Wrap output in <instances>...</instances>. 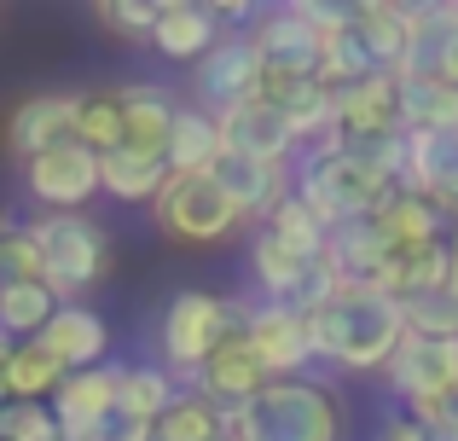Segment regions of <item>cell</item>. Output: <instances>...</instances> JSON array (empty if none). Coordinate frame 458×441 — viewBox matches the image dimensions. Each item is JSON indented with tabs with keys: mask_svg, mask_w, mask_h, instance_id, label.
I'll list each match as a JSON object with an SVG mask.
<instances>
[{
	"mask_svg": "<svg viewBox=\"0 0 458 441\" xmlns=\"http://www.w3.org/2000/svg\"><path fill=\"white\" fill-rule=\"evenodd\" d=\"M308 331H313V354L336 372H389L401 343L412 337V319L394 296L348 284L319 314H308Z\"/></svg>",
	"mask_w": 458,
	"mask_h": 441,
	"instance_id": "1",
	"label": "cell"
},
{
	"mask_svg": "<svg viewBox=\"0 0 458 441\" xmlns=\"http://www.w3.org/2000/svg\"><path fill=\"white\" fill-rule=\"evenodd\" d=\"M244 441H343V395L319 377H279L238 412Z\"/></svg>",
	"mask_w": 458,
	"mask_h": 441,
	"instance_id": "2",
	"label": "cell"
},
{
	"mask_svg": "<svg viewBox=\"0 0 458 441\" xmlns=\"http://www.w3.org/2000/svg\"><path fill=\"white\" fill-rule=\"evenodd\" d=\"M250 302H233V296L215 291H180L174 302L163 308V326H157V349H163V366L174 377H198L226 343L244 331Z\"/></svg>",
	"mask_w": 458,
	"mask_h": 441,
	"instance_id": "3",
	"label": "cell"
},
{
	"mask_svg": "<svg viewBox=\"0 0 458 441\" xmlns=\"http://www.w3.org/2000/svg\"><path fill=\"white\" fill-rule=\"evenodd\" d=\"M296 198L319 216L325 226H348V221H371L383 204L394 198V181L377 169H366L348 151H325L313 146L296 163Z\"/></svg>",
	"mask_w": 458,
	"mask_h": 441,
	"instance_id": "4",
	"label": "cell"
},
{
	"mask_svg": "<svg viewBox=\"0 0 458 441\" xmlns=\"http://www.w3.org/2000/svg\"><path fill=\"white\" fill-rule=\"evenodd\" d=\"M354 23V6H319V0H302V6H273L256 18L250 41H256L267 76H319L331 41Z\"/></svg>",
	"mask_w": 458,
	"mask_h": 441,
	"instance_id": "5",
	"label": "cell"
},
{
	"mask_svg": "<svg viewBox=\"0 0 458 441\" xmlns=\"http://www.w3.org/2000/svg\"><path fill=\"white\" fill-rule=\"evenodd\" d=\"M35 244L47 261V284H53L64 302H76L93 279H105L111 267V238L93 216H35L30 221Z\"/></svg>",
	"mask_w": 458,
	"mask_h": 441,
	"instance_id": "6",
	"label": "cell"
},
{
	"mask_svg": "<svg viewBox=\"0 0 458 441\" xmlns=\"http://www.w3.org/2000/svg\"><path fill=\"white\" fill-rule=\"evenodd\" d=\"M157 226H163L174 244H191V250H209V244H226V238L244 226L238 204L221 192L215 174H174L163 186V198L151 204Z\"/></svg>",
	"mask_w": 458,
	"mask_h": 441,
	"instance_id": "7",
	"label": "cell"
},
{
	"mask_svg": "<svg viewBox=\"0 0 458 441\" xmlns=\"http://www.w3.org/2000/svg\"><path fill=\"white\" fill-rule=\"evenodd\" d=\"M23 192L41 216H81L93 198L105 192V157L88 146H53L41 157L23 163Z\"/></svg>",
	"mask_w": 458,
	"mask_h": 441,
	"instance_id": "8",
	"label": "cell"
},
{
	"mask_svg": "<svg viewBox=\"0 0 458 441\" xmlns=\"http://www.w3.org/2000/svg\"><path fill=\"white\" fill-rule=\"evenodd\" d=\"M261 88H267V64H261L250 30H226V41L215 47L198 70H191V93H198V105H203V111H215V116H226V111H238V105L261 99Z\"/></svg>",
	"mask_w": 458,
	"mask_h": 441,
	"instance_id": "9",
	"label": "cell"
},
{
	"mask_svg": "<svg viewBox=\"0 0 458 441\" xmlns=\"http://www.w3.org/2000/svg\"><path fill=\"white\" fill-rule=\"evenodd\" d=\"M244 337H250V349L261 354V366L273 372V384H279V377H308V366L319 360V354H313L308 314H296V308H284V302H250Z\"/></svg>",
	"mask_w": 458,
	"mask_h": 441,
	"instance_id": "10",
	"label": "cell"
},
{
	"mask_svg": "<svg viewBox=\"0 0 458 441\" xmlns=\"http://www.w3.org/2000/svg\"><path fill=\"white\" fill-rule=\"evenodd\" d=\"M389 389L406 401V412H424V407H436L441 395L458 384V343H441V337H406L401 343V354L389 360Z\"/></svg>",
	"mask_w": 458,
	"mask_h": 441,
	"instance_id": "11",
	"label": "cell"
},
{
	"mask_svg": "<svg viewBox=\"0 0 458 441\" xmlns=\"http://www.w3.org/2000/svg\"><path fill=\"white\" fill-rule=\"evenodd\" d=\"M221 134H226V157H256V163H302V140L291 134V123L279 116L273 99H250L238 111L221 116Z\"/></svg>",
	"mask_w": 458,
	"mask_h": 441,
	"instance_id": "12",
	"label": "cell"
},
{
	"mask_svg": "<svg viewBox=\"0 0 458 441\" xmlns=\"http://www.w3.org/2000/svg\"><path fill=\"white\" fill-rule=\"evenodd\" d=\"M267 384H273V372L261 366V354L250 349V337L238 331V337L226 343V349L215 354V360L203 366V372L191 377L186 389H198L203 401H215L221 412H233V419H238V412H244V407H250V401H256Z\"/></svg>",
	"mask_w": 458,
	"mask_h": 441,
	"instance_id": "13",
	"label": "cell"
},
{
	"mask_svg": "<svg viewBox=\"0 0 458 441\" xmlns=\"http://www.w3.org/2000/svg\"><path fill=\"white\" fill-rule=\"evenodd\" d=\"M250 279H256L261 302H284L302 314V296L313 291V279H319V261L302 256V250H291L284 238H273L267 226H261L256 238H250Z\"/></svg>",
	"mask_w": 458,
	"mask_h": 441,
	"instance_id": "14",
	"label": "cell"
},
{
	"mask_svg": "<svg viewBox=\"0 0 458 441\" xmlns=\"http://www.w3.org/2000/svg\"><path fill=\"white\" fill-rule=\"evenodd\" d=\"M261 99L279 105V116L291 123V134L302 140V151H313L319 140L336 134V88L319 76H267Z\"/></svg>",
	"mask_w": 458,
	"mask_h": 441,
	"instance_id": "15",
	"label": "cell"
},
{
	"mask_svg": "<svg viewBox=\"0 0 458 441\" xmlns=\"http://www.w3.org/2000/svg\"><path fill=\"white\" fill-rule=\"evenodd\" d=\"M401 123V76L377 70V76L354 81L336 93V140H366V134H394Z\"/></svg>",
	"mask_w": 458,
	"mask_h": 441,
	"instance_id": "16",
	"label": "cell"
},
{
	"mask_svg": "<svg viewBox=\"0 0 458 441\" xmlns=\"http://www.w3.org/2000/svg\"><path fill=\"white\" fill-rule=\"evenodd\" d=\"M221 41H226V30H221V18H215V6H198V0H168L163 23H157V35H151V47L168 64H191V70Z\"/></svg>",
	"mask_w": 458,
	"mask_h": 441,
	"instance_id": "17",
	"label": "cell"
},
{
	"mask_svg": "<svg viewBox=\"0 0 458 441\" xmlns=\"http://www.w3.org/2000/svg\"><path fill=\"white\" fill-rule=\"evenodd\" d=\"M215 181H221V192L238 204V216L244 221H267L273 209L284 204V198L296 192V169H279V163H256V157H221V169H215Z\"/></svg>",
	"mask_w": 458,
	"mask_h": 441,
	"instance_id": "18",
	"label": "cell"
},
{
	"mask_svg": "<svg viewBox=\"0 0 458 441\" xmlns=\"http://www.w3.org/2000/svg\"><path fill=\"white\" fill-rule=\"evenodd\" d=\"M447 273H453V238H441V244H418V250H394L389 267L377 273V284L371 291L394 296V302H424V296H441L447 291Z\"/></svg>",
	"mask_w": 458,
	"mask_h": 441,
	"instance_id": "19",
	"label": "cell"
},
{
	"mask_svg": "<svg viewBox=\"0 0 458 441\" xmlns=\"http://www.w3.org/2000/svg\"><path fill=\"white\" fill-rule=\"evenodd\" d=\"M76 140V93H35L12 111V151L18 163L41 157L53 146H70Z\"/></svg>",
	"mask_w": 458,
	"mask_h": 441,
	"instance_id": "20",
	"label": "cell"
},
{
	"mask_svg": "<svg viewBox=\"0 0 458 441\" xmlns=\"http://www.w3.org/2000/svg\"><path fill=\"white\" fill-rule=\"evenodd\" d=\"M412 12V47H406V81H447V53L458 35V0H441V6H406Z\"/></svg>",
	"mask_w": 458,
	"mask_h": 441,
	"instance_id": "21",
	"label": "cell"
},
{
	"mask_svg": "<svg viewBox=\"0 0 458 441\" xmlns=\"http://www.w3.org/2000/svg\"><path fill=\"white\" fill-rule=\"evenodd\" d=\"M41 343L70 366V372H93V366H111V360H105V354H111V326H105L93 308H81V302H64V308H58L53 326L41 331Z\"/></svg>",
	"mask_w": 458,
	"mask_h": 441,
	"instance_id": "22",
	"label": "cell"
},
{
	"mask_svg": "<svg viewBox=\"0 0 458 441\" xmlns=\"http://www.w3.org/2000/svg\"><path fill=\"white\" fill-rule=\"evenodd\" d=\"M401 186L441 209H453L458 204V134H412Z\"/></svg>",
	"mask_w": 458,
	"mask_h": 441,
	"instance_id": "23",
	"label": "cell"
},
{
	"mask_svg": "<svg viewBox=\"0 0 458 441\" xmlns=\"http://www.w3.org/2000/svg\"><path fill=\"white\" fill-rule=\"evenodd\" d=\"M180 111H186V105H180L168 88H157V81H128V88H123L128 151L163 157V151H168V134H174V123H180Z\"/></svg>",
	"mask_w": 458,
	"mask_h": 441,
	"instance_id": "24",
	"label": "cell"
},
{
	"mask_svg": "<svg viewBox=\"0 0 458 441\" xmlns=\"http://www.w3.org/2000/svg\"><path fill=\"white\" fill-rule=\"evenodd\" d=\"M394 244L383 238L377 216L371 221H348V226H331V250H325V261L336 267V279L343 284H360V291H371L377 284V273L389 267Z\"/></svg>",
	"mask_w": 458,
	"mask_h": 441,
	"instance_id": "25",
	"label": "cell"
},
{
	"mask_svg": "<svg viewBox=\"0 0 458 441\" xmlns=\"http://www.w3.org/2000/svg\"><path fill=\"white\" fill-rule=\"evenodd\" d=\"M168 169L174 174H215L226 157V134H221V116L203 111V105H186L174 123V134H168Z\"/></svg>",
	"mask_w": 458,
	"mask_h": 441,
	"instance_id": "26",
	"label": "cell"
},
{
	"mask_svg": "<svg viewBox=\"0 0 458 441\" xmlns=\"http://www.w3.org/2000/svg\"><path fill=\"white\" fill-rule=\"evenodd\" d=\"M377 226H383V238H389L394 250L441 244V238L453 233L447 209H441V204H429V198H418V192H406V186H394V198L377 209Z\"/></svg>",
	"mask_w": 458,
	"mask_h": 441,
	"instance_id": "27",
	"label": "cell"
},
{
	"mask_svg": "<svg viewBox=\"0 0 458 441\" xmlns=\"http://www.w3.org/2000/svg\"><path fill=\"white\" fill-rule=\"evenodd\" d=\"M70 366L58 360L47 343H18V349H6V360H0V389H6L12 401H53L58 389H64Z\"/></svg>",
	"mask_w": 458,
	"mask_h": 441,
	"instance_id": "28",
	"label": "cell"
},
{
	"mask_svg": "<svg viewBox=\"0 0 458 441\" xmlns=\"http://www.w3.org/2000/svg\"><path fill=\"white\" fill-rule=\"evenodd\" d=\"M354 30H360V41H366L371 64L401 76L406 47H412V12L394 6V0H366V6H354Z\"/></svg>",
	"mask_w": 458,
	"mask_h": 441,
	"instance_id": "29",
	"label": "cell"
},
{
	"mask_svg": "<svg viewBox=\"0 0 458 441\" xmlns=\"http://www.w3.org/2000/svg\"><path fill=\"white\" fill-rule=\"evenodd\" d=\"M64 308V296L47 279H0V326L23 343H41V331L53 326V314Z\"/></svg>",
	"mask_w": 458,
	"mask_h": 441,
	"instance_id": "30",
	"label": "cell"
},
{
	"mask_svg": "<svg viewBox=\"0 0 458 441\" xmlns=\"http://www.w3.org/2000/svg\"><path fill=\"white\" fill-rule=\"evenodd\" d=\"M76 146L99 151V157H111V151L128 146L123 88H81L76 93Z\"/></svg>",
	"mask_w": 458,
	"mask_h": 441,
	"instance_id": "31",
	"label": "cell"
},
{
	"mask_svg": "<svg viewBox=\"0 0 458 441\" xmlns=\"http://www.w3.org/2000/svg\"><path fill=\"white\" fill-rule=\"evenodd\" d=\"M168 181H174L168 157H146L128 146L105 157V198H116V204H157Z\"/></svg>",
	"mask_w": 458,
	"mask_h": 441,
	"instance_id": "32",
	"label": "cell"
},
{
	"mask_svg": "<svg viewBox=\"0 0 458 441\" xmlns=\"http://www.w3.org/2000/svg\"><path fill=\"white\" fill-rule=\"evenodd\" d=\"M180 401V384L168 366H123V389H116V419L128 424H151L163 419L168 407Z\"/></svg>",
	"mask_w": 458,
	"mask_h": 441,
	"instance_id": "33",
	"label": "cell"
},
{
	"mask_svg": "<svg viewBox=\"0 0 458 441\" xmlns=\"http://www.w3.org/2000/svg\"><path fill=\"white\" fill-rule=\"evenodd\" d=\"M401 123L406 134H458V88L401 76Z\"/></svg>",
	"mask_w": 458,
	"mask_h": 441,
	"instance_id": "34",
	"label": "cell"
},
{
	"mask_svg": "<svg viewBox=\"0 0 458 441\" xmlns=\"http://www.w3.org/2000/svg\"><path fill=\"white\" fill-rule=\"evenodd\" d=\"M238 430L233 412H221L215 401H203L198 389H180V401L157 419V441H226Z\"/></svg>",
	"mask_w": 458,
	"mask_h": 441,
	"instance_id": "35",
	"label": "cell"
},
{
	"mask_svg": "<svg viewBox=\"0 0 458 441\" xmlns=\"http://www.w3.org/2000/svg\"><path fill=\"white\" fill-rule=\"evenodd\" d=\"M261 226H267L273 238H284L291 250H302V256H313V261H325V250H331V226H325L319 216H313V209H308L296 192L284 198V204L273 209V216L261 221Z\"/></svg>",
	"mask_w": 458,
	"mask_h": 441,
	"instance_id": "36",
	"label": "cell"
},
{
	"mask_svg": "<svg viewBox=\"0 0 458 441\" xmlns=\"http://www.w3.org/2000/svg\"><path fill=\"white\" fill-rule=\"evenodd\" d=\"M0 441H64V424H58L53 401H6Z\"/></svg>",
	"mask_w": 458,
	"mask_h": 441,
	"instance_id": "37",
	"label": "cell"
},
{
	"mask_svg": "<svg viewBox=\"0 0 458 441\" xmlns=\"http://www.w3.org/2000/svg\"><path fill=\"white\" fill-rule=\"evenodd\" d=\"M99 23L123 41H151L157 23H163V6H151V0H99Z\"/></svg>",
	"mask_w": 458,
	"mask_h": 441,
	"instance_id": "38",
	"label": "cell"
},
{
	"mask_svg": "<svg viewBox=\"0 0 458 441\" xmlns=\"http://www.w3.org/2000/svg\"><path fill=\"white\" fill-rule=\"evenodd\" d=\"M406 319H412L418 337L458 343V302H453L447 291H441V296H424V302H406Z\"/></svg>",
	"mask_w": 458,
	"mask_h": 441,
	"instance_id": "39",
	"label": "cell"
},
{
	"mask_svg": "<svg viewBox=\"0 0 458 441\" xmlns=\"http://www.w3.org/2000/svg\"><path fill=\"white\" fill-rule=\"evenodd\" d=\"M0 267H6V279H47L41 244H35L30 226H12V233L0 238Z\"/></svg>",
	"mask_w": 458,
	"mask_h": 441,
	"instance_id": "40",
	"label": "cell"
},
{
	"mask_svg": "<svg viewBox=\"0 0 458 441\" xmlns=\"http://www.w3.org/2000/svg\"><path fill=\"white\" fill-rule=\"evenodd\" d=\"M412 419H424L429 430H453L458 436V384L447 389V395L436 401V407H424V412H412Z\"/></svg>",
	"mask_w": 458,
	"mask_h": 441,
	"instance_id": "41",
	"label": "cell"
},
{
	"mask_svg": "<svg viewBox=\"0 0 458 441\" xmlns=\"http://www.w3.org/2000/svg\"><path fill=\"white\" fill-rule=\"evenodd\" d=\"M424 436H429V424L412 419V412H401V419H389V424L377 430V441H424Z\"/></svg>",
	"mask_w": 458,
	"mask_h": 441,
	"instance_id": "42",
	"label": "cell"
},
{
	"mask_svg": "<svg viewBox=\"0 0 458 441\" xmlns=\"http://www.w3.org/2000/svg\"><path fill=\"white\" fill-rule=\"evenodd\" d=\"M447 296L458 302V238H453V273H447Z\"/></svg>",
	"mask_w": 458,
	"mask_h": 441,
	"instance_id": "43",
	"label": "cell"
},
{
	"mask_svg": "<svg viewBox=\"0 0 458 441\" xmlns=\"http://www.w3.org/2000/svg\"><path fill=\"white\" fill-rule=\"evenodd\" d=\"M447 81L458 88V35H453V53H447Z\"/></svg>",
	"mask_w": 458,
	"mask_h": 441,
	"instance_id": "44",
	"label": "cell"
},
{
	"mask_svg": "<svg viewBox=\"0 0 458 441\" xmlns=\"http://www.w3.org/2000/svg\"><path fill=\"white\" fill-rule=\"evenodd\" d=\"M424 441H458V436H453V430H429Z\"/></svg>",
	"mask_w": 458,
	"mask_h": 441,
	"instance_id": "45",
	"label": "cell"
},
{
	"mask_svg": "<svg viewBox=\"0 0 458 441\" xmlns=\"http://www.w3.org/2000/svg\"><path fill=\"white\" fill-rule=\"evenodd\" d=\"M226 441H244V436H238V430H233V436H226Z\"/></svg>",
	"mask_w": 458,
	"mask_h": 441,
	"instance_id": "46",
	"label": "cell"
}]
</instances>
